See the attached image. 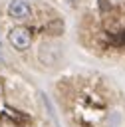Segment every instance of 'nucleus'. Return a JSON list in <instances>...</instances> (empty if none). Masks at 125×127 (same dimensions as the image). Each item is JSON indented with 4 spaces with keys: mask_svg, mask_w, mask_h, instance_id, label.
<instances>
[{
    "mask_svg": "<svg viewBox=\"0 0 125 127\" xmlns=\"http://www.w3.org/2000/svg\"><path fill=\"white\" fill-rule=\"evenodd\" d=\"M8 42H10V46H12L14 50L26 52V50L30 48V44H32V34H30L28 28L16 26V28H12V30L8 32Z\"/></svg>",
    "mask_w": 125,
    "mask_h": 127,
    "instance_id": "obj_1",
    "label": "nucleus"
},
{
    "mask_svg": "<svg viewBox=\"0 0 125 127\" xmlns=\"http://www.w3.org/2000/svg\"><path fill=\"white\" fill-rule=\"evenodd\" d=\"M8 16L12 20H28L32 16V6L26 0H12L8 4Z\"/></svg>",
    "mask_w": 125,
    "mask_h": 127,
    "instance_id": "obj_2",
    "label": "nucleus"
},
{
    "mask_svg": "<svg viewBox=\"0 0 125 127\" xmlns=\"http://www.w3.org/2000/svg\"><path fill=\"white\" fill-rule=\"evenodd\" d=\"M42 101H44V105H46V109H48V113H50V117H52V121L56 123V127H62V125H60V121H58V115H56V109H54V105H52V101L48 99V95H46V93H42Z\"/></svg>",
    "mask_w": 125,
    "mask_h": 127,
    "instance_id": "obj_3",
    "label": "nucleus"
},
{
    "mask_svg": "<svg viewBox=\"0 0 125 127\" xmlns=\"http://www.w3.org/2000/svg\"><path fill=\"white\" fill-rule=\"evenodd\" d=\"M119 123H121V113L119 111H111L109 117H107V125L109 127H117Z\"/></svg>",
    "mask_w": 125,
    "mask_h": 127,
    "instance_id": "obj_4",
    "label": "nucleus"
},
{
    "mask_svg": "<svg viewBox=\"0 0 125 127\" xmlns=\"http://www.w3.org/2000/svg\"><path fill=\"white\" fill-rule=\"evenodd\" d=\"M111 42H113L115 46H125V32H119L115 38H111Z\"/></svg>",
    "mask_w": 125,
    "mask_h": 127,
    "instance_id": "obj_5",
    "label": "nucleus"
}]
</instances>
